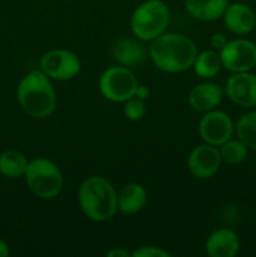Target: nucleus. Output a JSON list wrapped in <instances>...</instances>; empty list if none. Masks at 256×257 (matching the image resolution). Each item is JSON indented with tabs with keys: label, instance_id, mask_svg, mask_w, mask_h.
<instances>
[{
	"label": "nucleus",
	"instance_id": "1",
	"mask_svg": "<svg viewBox=\"0 0 256 257\" xmlns=\"http://www.w3.org/2000/svg\"><path fill=\"white\" fill-rule=\"evenodd\" d=\"M197 53L193 40L178 33H163L148 47V55L156 68L171 74L192 68Z\"/></svg>",
	"mask_w": 256,
	"mask_h": 257
},
{
	"label": "nucleus",
	"instance_id": "2",
	"mask_svg": "<svg viewBox=\"0 0 256 257\" xmlns=\"http://www.w3.org/2000/svg\"><path fill=\"white\" fill-rule=\"evenodd\" d=\"M78 203L85 217L94 222H105L117 215V191L102 176L87 177L78 190Z\"/></svg>",
	"mask_w": 256,
	"mask_h": 257
},
{
	"label": "nucleus",
	"instance_id": "3",
	"mask_svg": "<svg viewBox=\"0 0 256 257\" xmlns=\"http://www.w3.org/2000/svg\"><path fill=\"white\" fill-rule=\"evenodd\" d=\"M17 98L23 110L37 119L49 117L57 108V92L52 79L40 69L24 75L18 84Z\"/></svg>",
	"mask_w": 256,
	"mask_h": 257
},
{
	"label": "nucleus",
	"instance_id": "4",
	"mask_svg": "<svg viewBox=\"0 0 256 257\" xmlns=\"http://www.w3.org/2000/svg\"><path fill=\"white\" fill-rule=\"evenodd\" d=\"M131 30L142 42H152L170 24V9L162 0H146L131 15Z\"/></svg>",
	"mask_w": 256,
	"mask_h": 257
},
{
	"label": "nucleus",
	"instance_id": "5",
	"mask_svg": "<svg viewBox=\"0 0 256 257\" xmlns=\"http://www.w3.org/2000/svg\"><path fill=\"white\" fill-rule=\"evenodd\" d=\"M24 178L28 188L42 200H52L57 197L64 183L59 166L45 157L29 161Z\"/></svg>",
	"mask_w": 256,
	"mask_h": 257
},
{
	"label": "nucleus",
	"instance_id": "6",
	"mask_svg": "<svg viewBox=\"0 0 256 257\" xmlns=\"http://www.w3.org/2000/svg\"><path fill=\"white\" fill-rule=\"evenodd\" d=\"M98 85L105 99L114 103H124L130 98L135 97L138 80L130 68L115 65L108 68L100 74Z\"/></svg>",
	"mask_w": 256,
	"mask_h": 257
},
{
	"label": "nucleus",
	"instance_id": "7",
	"mask_svg": "<svg viewBox=\"0 0 256 257\" xmlns=\"http://www.w3.org/2000/svg\"><path fill=\"white\" fill-rule=\"evenodd\" d=\"M39 69L52 80L74 79L82 69L79 57L68 49H52L42 55Z\"/></svg>",
	"mask_w": 256,
	"mask_h": 257
},
{
	"label": "nucleus",
	"instance_id": "8",
	"mask_svg": "<svg viewBox=\"0 0 256 257\" xmlns=\"http://www.w3.org/2000/svg\"><path fill=\"white\" fill-rule=\"evenodd\" d=\"M218 53L222 68L230 73L250 72L256 65V44L248 39L228 40Z\"/></svg>",
	"mask_w": 256,
	"mask_h": 257
},
{
	"label": "nucleus",
	"instance_id": "9",
	"mask_svg": "<svg viewBox=\"0 0 256 257\" xmlns=\"http://www.w3.org/2000/svg\"><path fill=\"white\" fill-rule=\"evenodd\" d=\"M235 131L232 119L223 110L212 109L206 112L198 123V133L202 141L208 145L220 147L230 140Z\"/></svg>",
	"mask_w": 256,
	"mask_h": 257
},
{
	"label": "nucleus",
	"instance_id": "10",
	"mask_svg": "<svg viewBox=\"0 0 256 257\" xmlns=\"http://www.w3.org/2000/svg\"><path fill=\"white\" fill-rule=\"evenodd\" d=\"M222 163L218 147L208 143L196 146L187 158L188 171L198 180H207L216 175Z\"/></svg>",
	"mask_w": 256,
	"mask_h": 257
},
{
	"label": "nucleus",
	"instance_id": "11",
	"mask_svg": "<svg viewBox=\"0 0 256 257\" xmlns=\"http://www.w3.org/2000/svg\"><path fill=\"white\" fill-rule=\"evenodd\" d=\"M223 90L235 104L245 108L256 107V74L253 73H232L226 80Z\"/></svg>",
	"mask_w": 256,
	"mask_h": 257
},
{
	"label": "nucleus",
	"instance_id": "12",
	"mask_svg": "<svg viewBox=\"0 0 256 257\" xmlns=\"http://www.w3.org/2000/svg\"><path fill=\"white\" fill-rule=\"evenodd\" d=\"M223 24L228 32L236 35L248 34L256 25V14L251 7L243 3L228 4L223 12Z\"/></svg>",
	"mask_w": 256,
	"mask_h": 257
},
{
	"label": "nucleus",
	"instance_id": "13",
	"mask_svg": "<svg viewBox=\"0 0 256 257\" xmlns=\"http://www.w3.org/2000/svg\"><path fill=\"white\" fill-rule=\"evenodd\" d=\"M225 90L222 87L212 82H203L195 85L188 93V103L192 109L206 113L216 109L222 102Z\"/></svg>",
	"mask_w": 256,
	"mask_h": 257
},
{
	"label": "nucleus",
	"instance_id": "14",
	"mask_svg": "<svg viewBox=\"0 0 256 257\" xmlns=\"http://www.w3.org/2000/svg\"><path fill=\"white\" fill-rule=\"evenodd\" d=\"M148 54V48L145 47L143 42L138 38L123 37L115 42L112 49V57L118 65L123 67H136L146 59Z\"/></svg>",
	"mask_w": 256,
	"mask_h": 257
},
{
	"label": "nucleus",
	"instance_id": "15",
	"mask_svg": "<svg viewBox=\"0 0 256 257\" xmlns=\"http://www.w3.org/2000/svg\"><path fill=\"white\" fill-rule=\"evenodd\" d=\"M205 247L211 257H233L240 251V238L230 228H218L208 236Z\"/></svg>",
	"mask_w": 256,
	"mask_h": 257
},
{
	"label": "nucleus",
	"instance_id": "16",
	"mask_svg": "<svg viewBox=\"0 0 256 257\" xmlns=\"http://www.w3.org/2000/svg\"><path fill=\"white\" fill-rule=\"evenodd\" d=\"M148 195L142 185L136 182L127 183L117 193L118 211L125 216L136 215L145 208Z\"/></svg>",
	"mask_w": 256,
	"mask_h": 257
},
{
	"label": "nucleus",
	"instance_id": "17",
	"mask_svg": "<svg viewBox=\"0 0 256 257\" xmlns=\"http://www.w3.org/2000/svg\"><path fill=\"white\" fill-rule=\"evenodd\" d=\"M227 0H185L188 14L201 22H212L223 15Z\"/></svg>",
	"mask_w": 256,
	"mask_h": 257
},
{
	"label": "nucleus",
	"instance_id": "18",
	"mask_svg": "<svg viewBox=\"0 0 256 257\" xmlns=\"http://www.w3.org/2000/svg\"><path fill=\"white\" fill-rule=\"evenodd\" d=\"M192 68L196 74L202 79H211L216 77L222 68L220 53L215 49H206L197 53Z\"/></svg>",
	"mask_w": 256,
	"mask_h": 257
},
{
	"label": "nucleus",
	"instance_id": "19",
	"mask_svg": "<svg viewBox=\"0 0 256 257\" xmlns=\"http://www.w3.org/2000/svg\"><path fill=\"white\" fill-rule=\"evenodd\" d=\"M28 163L22 152L17 150H8L0 155V173L7 178L24 177Z\"/></svg>",
	"mask_w": 256,
	"mask_h": 257
},
{
	"label": "nucleus",
	"instance_id": "20",
	"mask_svg": "<svg viewBox=\"0 0 256 257\" xmlns=\"http://www.w3.org/2000/svg\"><path fill=\"white\" fill-rule=\"evenodd\" d=\"M235 132L248 150L256 151V109L241 115L235 125Z\"/></svg>",
	"mask_w": 256,
	"mask_h": 257
},
{
	"label": "nucleus",
	"instance_id": "21",
	"mask_svg": "<svg viewBox=\"0 0 256 257\" xmlns=\"http://www.w3.org/2000/svg\"><path fill=\"white\" fill-rule=\"evenodd\" d=\"M221 160L227 165H240L247 157L248 148L241 140H228L218 147Z\"/></svg>",
	"mask_w": 256,
	"mask_h": 257
},
{
	"label": "nucleus",
	"instance_id": "22",
	"mask_svg": "<svg viewBox=\"0 0 256 257\" xmlns=\"http://www.w3.org/2000/svg\"><path fill=\"white\" fill-rule=\"evenodd\" d=\"M123 114L128 120H140L146 115L145 100L138 99L137 97H132L125 100L123 105Z\"/></svg>",
	"mask_w": 256,
	"mask_h": 257
},
{
	"label": "nucleus",
	"instance_id": "23",
	"mask_svg": "<svg viewBox=\"0 0 256 257\" xmlns=\"http://www.w3.org/2000/svg\"><path fill=\"white\" fill-rule=\"evenodd\" d=\"M171 253L158 246H141L132 252V257H170Z\"/></svg>",
	"mask_w": 256,
	"mask_h": 257
},
{
	"label": "nucleus",
	"instance_id": "24",
	"mask_svg": "<svg viewBox=\"0 0 256 257\" xmlns=\"http://www.w3.org/2000/svg\"><path fill=\"white\" fill-rule=\"evenodd\" d=\"M227 42H228L227 38H226V35L222 34V33H213V34L210 37L211 48L217 50V52H220V50L225 47Z\"/></svg>",
	"mask_w": 256,
	"mask_h": 257
},
{
	"label": "nucleus",
	"instance_id": "25",
	"mask_svg": "<svg viewBox=\"0 0 256 257\" xmlns=\"http://www.w3.org/2000/svg\"><path fill=\"white\" fill-rule=\"evenodd\" d=\"M150 88L147 85H143V84H138L137 88H136V92H135V97H137L138 99H142L146 100L150 98Z\"/></svg>",
	"mask_w": 256,
	"mask_h": 257
},
{
	"label": "nucleus",
	"instance_id": "26",
	"mask_svg": "<svg viewBox=\"0 0 256 257\" xmlns=\"http://www.w3.org/2000/svg\"><path fill=\"white\" fill-rule=\"evenodd\" d=\"M107 256L108 257H131L132 256V253L128 252L127 250H124V248L122 247H113L112 250L108 251Z\"/></svg>",
	"mask_w": 256,
	"mask_h": 257
},
{
	"label": "nucleus",
	"instance_id": "27",
	"mask_svg": "<svg viewBox=\"0 0 256 257\" xmlns=\"http://www.w3.org/2000/svg\"><path fill=\"white\" fill-rule=\"evenodd\" d=\"M9 253H10L9 246L7 245L5 241H3L2 238H0V257H7L9 256Z\"/></svg>",
	"mask_w": 256,
	"mask_h": 257
}]
</instances>
